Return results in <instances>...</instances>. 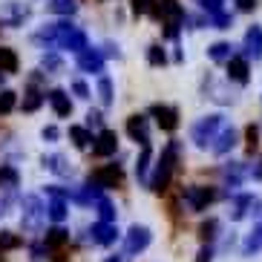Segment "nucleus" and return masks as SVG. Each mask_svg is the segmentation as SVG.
<instances>
[{
    "instance_id": "nucleus-9",
    "label": "nucleus",
    "mask_w": 262,
    "mask_h": 262,
    "mask_svg": "<svg viewBox=\"0 0 262 262\" xmlns=\"http://www.w3.org/2000/svg\"><path fill=\"white\" fill-rule=\"evenodd\" d=\"M127 133L130 139L141 147H150V130H147V118L144 116H130L127 118Z\"/></svg>"
},
{
    "instance_id": "nucleus-20",
    "label": "nucleus",
    "mask_w": 262,
    "mask_h": 262,
    "mask_svg": "<svg viewBox=\"0 0 262 262\" xmlns=\"http://www.w3.org/2000/svg\"><path fill=\"white\" fill-rule=\"evenodd\" d=\"M262 251V219L254 225V231L245 236V242H242V254L251 256V254H259Z\"/></svg>"
},
{
    "instance_id": "nucleus-6",
    "label": "nucleus",
    "mask_w": 262,
    "mask_h": 262,
    "mask_svg": "<svg viewBox=\"0 0 262 262\" xmlns=\"http://www.w3.org/2000/svg\"><path fill=\"white\" fill-rule=\"evenodd\" d=\"M159 3V17L167 24L170 35H176V29L185 24V9L179 6L176 0H156Z\"/></svg>"
},
{
    "instance_id": "nucleus-19",
    "label": "nucleus",
    "mask_w": 262,
    "mask_h": 262,
    "mask_svg": "<svg viewBox=\"0 0 262 262\" xmlns=\"http://www.w3.org/2000/svg\"><path fill=\"white\" fill-rule=\"evenodd\" d=\"M43 167H47V170H52L55 176H72V164L67 162L63 156H58V153L43 156Z\"/></svg>"
},
{
    "instance_id": "nucleus-28",
    "label": "nucleus",
    "mask_w": 262,
    "mask_h": 262,
    "mask_svg": "<svg viewBox=\"0 0 262 262\" xmlns=\"http://www.w3.org/2000/svg\"><path fill=\"white\" fill-rule=\"evenodd\" d=\"M70 139L75 141V147H90V141H95L93 139V133L86 130V127H70Z\"/></svg>"
},
{
    "instance_id": "nucleus-2",
    "label": "nucleus",
    "mask_w": 262,
    "mask_h": 262,
    "mask_svg": "<svg viewBox=\"0 0 262 262\" xmlns=\"http://www.w3.org/2000/svg\"><path fill=\"white\" fill-rule=\"evenodd\" d=\"M176 162H179V141H170L167 147H164V153H162V159H159V167H156V176L150 179V190H156V193H162L164 187H167V182H170V176H173V167H176Z\"/></svg>"
},
{
    "instance_id": "nucleus-7",
    "label": "nucleus",
    "mask_w": 262,
    "mask_h": 262,
    "mask_svg": "<svg viewBox=\"0 0 262 262\" xmlns=\"http://www.w3.org/2000/svg\"><path fill=\"white\" fill-rule=\"evenodd\" d=\"M216 193L210 190V187H199V185H193V187H185V202H187V208L190 210H205L208 208V202H213Z\"/></svg>"
},
{
    "instance_id": "nucleus-14",
    "label": "nucleus",
    "mask_w": 262,
    "mask_h": 262,
    "mask_svg": "<svg viewBox=\"0 0 262 262\" xmlns=\"http://www.w3.org/2000/svg\"><path fill=\"white\" fill-rule=\"evenodd\" d=\"M202 6H205V12L213 17L216 29H228V26H231V17H228V12H225L222 0H202Z\"/></svg>"
},
{
    "instance_id": "nucleus-40",
    "label": "nucleus",
    "mask_w": 262,
    "mask_h": 262,
    "mask_svg": "<svg viewBox=\"0 0 262 262\" xmlns=\"http://www.w3.org/2000/svg\"><path fill=\"white\" fill-rule=\"evenodd\" d=\"M225 173H228V179H233V185H236L239 179H242V173H245V167H242V164H233V167H228Z\"/></svg>"
},
{
    "instance_id": "nucleus-45",
    "label": "nucleus",
    "mask_w": 262,
    "mask_h": 262,
    "mask_svg": "<svg viewBox=\"0 0 262 262\" xmlns=\"http://www.w3.org/2000/svg\"><path fill=\"white\" fill-rule=\"evenodd\" d=\"M150 3H153V0H133V9H136V12H147Z\"/></svg>"
},
{
    "instance_id": "nucleus-21",
    "label": "nucleus",
    "mask_w": 262,
    "mask_h": 262,
    "mask_svg": "<svg viewBox=\"0 0 262 262\" xmlns=\"http://www.w3.org/2000/svg\"><path fill=\"white\" fill-rule=\"evenodd\" d=\"M233 147H236V130H233V127H225V130L219 133V139H216V144L210 147V150H213L216 156H225L228 150H233Z\"/></svg>"
},
{
    "instance_id": "nucleus-37",
    "label": "nucleus",
    "mask_w": 262,
    "mask_h": 262,
    "mask_svg": "<svg viewBox=\"0 0 262 262\" xmlns=\"http://www.w3.org/2000/svg\"><path fill=\"white\" fill-rule=\"evenodd\" d=\"M147 58H150V63H153V67H159V63H164V52H162V47H150V52H147Z\"/></svg>"
},
{
    "instance_id": "nucleus-38",
    "label": "nucleus",
    "mask_w": 262,
    "mask_h": 262,
    "mask_svg": "<svg viewBox=\"0 0 262 262\" xmlns=\"http://www.w3.org/2000/svg\"><path fill=\"white\" fill-rule=\"evenodd\" d=\"M43 70H61V58L58 55H43Z\"/></svg>"
},
{
    "instance_id": "nucleus-39",
    "label": "nucleus",
    "mask_w": 262,
    "mask_h": 262,
    "mask_svg": "<svg viewBox=\"0 0 262 262\" xmlns=\"http://www.w3.org/2000/svg\"><path fill=\"white\" fill-rule=\"evenodd\" d=\"M72 93H75L78 98H90V86H86L84 81H75V84H72Z\"/></svg>"
},
{
    "instance_id": "nucleus-31",
    "label": "nucleus",
    "mask_w": 262,
    "mask_h": 262,
    "mask_svg": "<svg viewBox=\"0 0 262 262\" xmlns=\"http://www.w3.org/2000/svg\"><path fill=\"white\" fill-rule=\"evenodd\" d=\"M98 95H101V104H104V107H110V104H113V81H110L107 75L98 81Z\"/></svg>"
},
{
    "instance_id": "nucleus-12",
    "label": "nucleus",
    "mask_w": 262,
    "mask_h": 262,
    "mask_svg": "<svg viewBox=\"0 0 262 262\" xmlns=\"http://www.w3.org/2000/svg\"><path fill=\"white\" fill-rule=\"evenodd\" d=\"M47 101H49V107L55 110V116L58 118H67L72 113V101H70V95L63 93V90H49Z\"/></svg>"
},
{
    "instance_id": "nucleus-11",
    "label": "nucleus",
    "mask_w": 262,
    "mask_h": 262,
    "mask_svg": "<svg viewBox=\"0 0 262 262\" xmlns=\"http://www.w3.org/2000/svg\"><path fill=\"white\" fill-rule=\"evenodd\" d=\"M116 150H118V136L113 130H101L95 144H93V153L101 156V159H107V156H113Z\"/></svg>"
},
{
    "instance_id": "nucleus-44",
    "label": "nucleus",
    "mask_w": 262,
    "mask_h": 262,
    "mask_svg": "<svg viewBox=\"0 0 262 262\" xmlns=\"http://www.w3.org/2000/svg\"><path fill=\"white\" fill-rule=\"evenodd\" d=\"M233 3H236V6L242 9V12H251V9L256 6V0H233Z\"/></svg>"
},
{
    "instance_id": "nucleus-35",
    "label": "nucleus",
    "mask_w": 262,
    "mask_h": 262,
    "mask_svg": "<svg viewBox=\"0 0 262 262\" xmlns=\"http://www.w3.org/2000/svg\"><path fill=\"white\" fill-rule=\"evenodd\" d=\"M26 95H29V98L24 101V110H29V113H32V110H38V104H40V101H43V95H47V93L40 95V93H35V90H29V93H26Z\"/></svg>"
},
{
    "instance_id": "nucleus-30",
    "label": "nucleus",
    "mask_w": 262,
    "mask_h": 262,
    "mask_svg": "<svg viewBox=\"0 0 262 262\" xmlns=\"http://www.w3.org/2000/svg\"><path fill=\"white\" fill-rule=\"evenodd\" d=\"M75 9H78V3L75 0H52L49 3V12H55V15H75Z\"/></svg>"
},
{
    "instance_id": "nucleus-4",
    "label": "nucleus",
    "mask_w": 262,
    "mask_h": 262,
    "mask_svg": "<svg viewBox=\"0 0 262 262\" xmlns=\"http://www.w3.org/2000/svg\"><path fill=\"white\" fill-rule=\"evenodd\" d=\"M121 179H124V173H121V167L118 164H107V167H98L90 176V187L86 190L90 193H98V190H107V187H116V185H121Z\"/></svg>"
},
{
    "instance_id": "nucleus-13",
    "label": "nucleus",
    "mask_w": 262,
    "mask_h": 262,
    "mask_svg": "<svg viewBox=\"0 0 262 262\" xmlns=\"http://www.w3.org/2000/svg\"><path fill=\"white\" fill-rule=\"evenodd\" d=\"M150 113L156 116V121H159L162 130H176V127H179V113L173 107H167V104H156Z\"/></svg>"
},
{
    "instance_id": "nucleus-24",
    "label": "nucleus",
    "mask_w": 262,
    "mask_h": 262,
    "mask_svg": "<svg viewBox=\"0 0 262 262\" xmlns=\"http://www.w3.org/2000/svg\"><path fill=\"white\" fill-rule=\"evenodd\" d=\"M17 170L12 167V164H0V190H12V187H17Z\"/></svg>"
},
{
    "instance_id": "nucleus-16",
    "label": "nucleus",
    "mask_w": 262,
    "mask_h": 262,
    "mask_svg": "<svg viewBox=\"0 0 262 262\" xmlns=\"http://www.w3.org/2000/svg\"><path fill=\"white\" fill-rule=\"evenodd\" d=\"M78 67L84 72H104V55L98 49H84L78 55Z\"/></svg>"
},
{
    "instance_id": "nucleus-25",
    "label": "nucleus",
    "mask_w": 262,
    "mask_h": 262,
    "mask_svg": "<svg viewBox=\"0 0 262 262\" xmlns=\"http://www.w3.org/2000/svg\"><path fill=\"white\" fill-rule=\"evenodd\" d=\"M256 205V199L254 196H236V199H233V210H231V219H242V216L248 213V208H254Z\"/></svg>"
},
{
    "instance_id": "nucleus-36",
    "label": "nucleus",
    "mask_w": 262,
    "mask_h": 262,
    "mask_svg": "<svg viewBox=\"0 0 262 262\" xmlns=\"http://www.w3.org/2000/svg\"><path fill=\"white\" fill-rule=\"evenodd\" d=\"M216 228H219V222H216V219H208V222L202 225V239H213Z\"/></svg>"
},
{
    "instance_id": "nucleus-27",
    "label": "nucleus",
    "mask_w": 262,
    "mask_h": 262,
    "mask_svg": "<svg viewBox=\"0 0 262 262\" xmlns=\"http://www.w3.org/2000/svg\"><path fill=\"white\" fill-rule=\"evenodd\" d=\"M98 222H107V225L116 222V208H113V202L104 199V196H98Z\"/></svg>"
},
{
    "instance_id": "nucleus-1",
    "label": "nucleus",
    "mask_w": 262,
    "mask_h": 262,
    "mask_svg": "<svg viewBox=\"0 0 262 262\" xmlns=\"http://www.w3.org/2000/svg\"><path fill=\"white\" fill-rule=\"evenodd\" d=\"M225 127H228V124H225V116L213 113V116H205V118H199V121L193 124L190 139L196 141V147L208 150V147L216 144V139H219V133H222Z\"/></svg>"
},
{
    "instance_id": "nucleus-33",
    "label": "nucleus",
    "mask_w": 262,
    "mask_h": 262,
    "mask_svg": "<svg viewBox=\"0 0 262 262\" xmlns=\"http://www.w3.org/2000/svg\"><path fill=\"white\" fill-rule=\"evenodd\" d=\"M15 110V93L12 90H3L0 93V113H12Z\"/></svg>"
},
{
    "instance_id": "nucleus-5",
    "label": "nucleus",
    "mask_w": 262,
    "mask_h": 262,
    "mask_svg": "<svg viewBox=\"0 0 262 262\" xmlns=\"http://www.w3.org/2000/svg\"><path fill=\"white\" fill-rule=\"evenodd\" d=\"M150 242H153L150 228H147V225H133L130 231H127V239H124V254L127 256L139 254V251H144Z\"/></svg>"
},
{
    "instance_id": "nucleus-32",
    "label": "nucleus",
    "mask_w": 262,
    "mask_h": 262,
    "mask_svg": "<svg viewBox=\"0 0 262 262\" xmlns=\"http://www.w3.org/2000/svg\"><path fill=\"white\" fill-rule=\"evenodd\" d=\"M12 248H20V236L12 231H0V254L3 251H12Z\"/></svg>"
},
{
    "instance_id": "nucleus-43",
    "label": "nucleus",
    "mask_w": 262,
    "mask_h": 262,
    "mask_svg": "<svg viewBox=\"0 0 262 262\" xmlns=\"http://www.w3.org/2000/svg\"><path fill=\"white\" fill-rule=\"evenodd\" d=\"M254 147H256V127L251 124L248 127V150H254Z\"/></svg>"
},
{
    "instance_id": "nucleus-3",
    "label": "nucleus",
    "mask_w": 262,
    "mask_h": 262,
    "mask_svg": "<svg viewBox=\"0 0 262 262\" xmlns=\"http://www.w3.org/2000/svg\"><path fill=\"white\" fill-rule=\"evenodd\" d=\"M20 222H24L26 231L38 233L40 228H43V222H47V205L38 199V196H24V213H20Z\"/></svg>"
},
{
    "instance_id": "nucleus-47",
    "label": "nucleus",
    "mask_w": 262,
    "mask_h": 262,
    "mask_svg": "<svg viewBox=\"0 0 262 262\" xmlns=\"http://www.w3.org/2000/svg\"><path fill=\"white\" fill-rule=\"evenodd\" d=\"M254 176H256V179H262V162H259V167L254 170Z\"/></svg>"
},
{
    "instance_id": "nucleus-18",
    "label": "nucleus",
    "mask_w": 262,
    "mask_h": 262,
    "mask_svg": "<svg viewBox=\"0 0 262 262\" xmlns=\"http://www.w3.org/2000/svg\"><path fill=\"white\" fill-rule=\"evenodd\" d=\"M70 213V205H67V196H49L47 202V216L52 222H63Z\"/></svg>"
},
{
    "instance_id": "nucleus-10",
    "label": "nucleus",
    "mask_w": 262,
    "mask_h": 262,
    "mask_svg": "<svg viewBox=\"0 0 262 262\" xmlns=\"http://www.w3.org/2000/svg\"><path fill=\"white\" fill-rule=\"evenodd\" d=\"M242 49H245V58L251 61H259L262 58V26H251V29L245 32V43H242Z\"/></svg>"
},
{
    "instance_id": "nucleus-29",
    "label": "nucleus",
    "mask_w": 262,
    "mask_h": 262,
    "mask_svg": "<svg viewBox=\"0 0 262 262\" xmlns=\"http://www.w3.org/2000/svg\"><path fill=\"white\" fill-rule=\"evenodd\" d=\"M70 239V233L63 231V228H52V231H47V239H43V245L47 248H61L63 242Z\"/></svg>"
},
{
    "instance_id": "nucleus-15",
    "label": "nucleus",
    "mask_w": 262,
    "mask_h": 262,
    "mask_svg": "<svg viewBox=\"0 0 262 262\" xmlns=\"http://www.w3.org/2000/svg\"><path fill=\"white\" fill-rule=\"evenodd\" d=\"M90 233H93L95 245H113L118 239V228L116 225H107V222H95L93 228H90Z\"/></svg>"
},
{
    "instance_id": "nucleus-8",
    "label": "nucleus",
    "mask_w": 262,
    "mask_h": 262,
    "mask_svg": "<svg viewBox=\"0 0 262 262\" xmlns=\"http://www.w3.org/2000/svg\"><path fill=\"white\" fill-rule=\"evenodd\" d=\"M26 15H29V6L17 3V0H6V3L0 6V20H3V24H9V26L24 24Z\"/></svg>"
},
{
    "instance_id": "nucleus-23",
    "label": "nucleus",
    "mask_w": 262,
    "mask_h": 262,
    "mask_svg": "<svg viewBox=\"0 0 262 262\" xmlns=\"http://www.w3.org/2000/svg\"><path fill=\"white\" fill-rule=\"evenodd\" d=\"M3 72H17V55L15 49H9V47H0V75Z\"/></svg>"
},
{
    "instance_id": "nucleus-48",
    "label": "nucleus",
    "mask_w": 262,
    "mask_h": 262,
    "mask_svg": "<svg viewBox=\"0 0 262 262\" xmlns=\"http://www.w3.org/2000/svg\"><path fill=\"white\" fill-rule=\"evenodd\" d=\"M107 262H121V256H110V259Z\"/></svg>"
},
{
    "instance_id": "nucleus-26",
    "label": "nucleus",
    "mask_w": 262,
    "mask_h": 262,
    "mask_svg": "<svg viewBox=\"0 0 262 262\" xmlns=\"http://www.w3.org/2000/svg\"><path fill=\"white\" fill-rule=\"evenodd\" d=\"M208 55L213 58V61H231V58H233V47H231V43H225V40H219V43H213V47L208 49Z\"/></svg>"
},
{
    "instance_id": "nucleus-41",
    "label": "nucleus",
    "mask_w": 262,
    "mask_h": 262,
    "mask_svg": "<svg viewBox=\"0 0 262 262\" xmlns=\"http://www.w3.org/2000/svg\"><path fill=\"white\" fill-rule=\"evenodd\" d=\"M210 259H213V251H210V245L202 248L199 254H196V262H210Z\"/></svg>"
},
{
    "instance_id": "nucleus-17",
    "label": "nucleus",
    "mask_w": 262,
    "mask_h": 262,
    "mask_svg": "<svg viewBox=\"0 0 262 262\" xmlns=\"http://www.w3.org/2000/svg\"><path fill=\"white\" fill-rule=\"evenodd\" d=\"M228 78L236 81V84H245L248 81V58L245 55H233L228 61Z\"/></svg>"
},
{
    "instance_id": "nucleus-34",
    "label": "nucleus",
    "mask_w": 262,
    "mask_h": 262,
    "mask_svg": "<svg viewBox=\"0 0 262 262\" xmlns=\"http://www.w3.org/2000/svg\"><path fill=\"white\" fill-rule=\"evenodd\" d=\"M15 202H17V193H15V190H6V193H3V196H0V216H6L9 208H12Z\"/></svg>"
},
{
    "instance_id": "nucleus-46",
    "label": "nucleus",
    "mask_w": 262,
    "mask_h": 262,
    "mask_svg": "<svg viewBox=\"0 0 262 262\" xmlns=\"http://www.w3.org/2000/svg\"><path fill=\"white\" fill-rule=\"evenodd\" d=\"M58 136H61V133H58V127H43V139L55 141V139H58Z\"/></svg>"
},
{
    "instance_id": "nucleus-42",
    "label": "nucleus",
    "mask_w": 262,
    "mask_h": 262,
    "mask_svg": "<svg viewBox=\"0 0 262 262\" xmlns=\"http://www.w3.org/2000/svg\"><path fill=\"white\" fill-rule=\"evenodd\" d=\"M93 124H95V127L101 124V113H95V110H90V113H86V127H93Z\"/></svg>"
},
{
    "instance_id": "nucleus-22",
    "label": "nucleus",
    "mask_w": 262,
    "mask_h": 262,
    "mask_svg": "<svg viewBox=\"0 0 262 262\" xmlns=\"http://www.w3.org/2000/svg\"><path fill=\"white\" fill-rule=\"evenodd\" d=\"M150 162H153V150L144 147L141 156H139V162H136V176H139L144 185H150V179H147V173H150Z\"/></svg>"
}]
</instances>
